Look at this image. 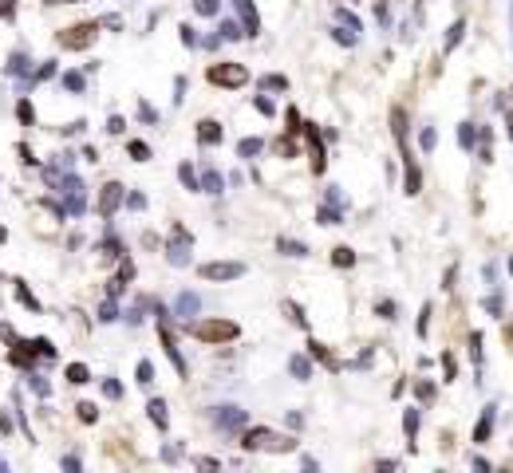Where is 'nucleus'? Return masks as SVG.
<instances>
[{"mask_svg": "<svg viewBox=\"0 0 513 473\" xmlns=\"http://www.w3.org/2000/svg\"><path fill=\"white\" fill-rule=\"evenodd\" d=\"M194 335H198L201 343L237 339V323H229V320H201V323H194Z\"/></svg>", "mask_w": 513, "mask_h": 473, "instance_id": "f03ea898", "label": "nucleus"}, {"mask_svg": "<svg viewBox=\"0 0 513 473\" xmlns=\"http://www.w3.org/2000/svg\"><path fill=\"white\" fill-rule=\"evenodd\" d=\"M201 142H222V127H217V122H213V119H205V122H201Z\"/></svg>", "mask_w": 513, "mask_h": 473, "instance_id": "39448f33", "label": "nucleus"}, {"mask_svg": "<svg viewBox=\"0 0 513 473\" xmlns=\"http://www.w3.org/2000/svg\"><path fill=\"white\" fill-rule=\"evenodd\" d=\"M245 79H249V71L241 63H213L210 67V83H217V87H245Z\"/></svg>", "mask_w": 513, "mask_h": 473, "instance_id": "7ed1b4c3", "label": "nucleus"}, {"mask_svg": "<svg viewBox=\"0 0 513 473\" xmlns=\"http://www.w3.org/2000/svg\"><path fill=\"white\" fill-rule=\"evenodd\" d=\"M308 347H312V355H316V359H324L328 367H336V359H332L328 351H324V343H308Z\"/></svg>", "mask_w": 513, "mask_h": 473, "instance_id": "6e6552de", "label": "nucleus"}, {"mask_svg": "<svg viewBox=\"0 0 513 473\" xmlns=\"http://www.w3.org/2000/svg\"><path fill=\"white\" fill-rule=\"evenodd\" d=\"M151 418H154V422H166V414H162V403H151Z\"/></svg>", "mask_w": 513, "mask_h": 473, "instance_id": "f8f14e48", "label": "nucleus"}, {"mask_svg": "<svg viewBox=\"0 0 513 473\" xmlns=\"http://www.w3.org/2000/svg\"><path fill=\"white\" fill-rule=\"evenodd\" d=\"M95 36H99V24L87 20V24H71V28H63L56 40H60V48H68V51H83V48L95 44Z\"/></svg>", "mask_w": 513, "mask_h": 473, "instance_id": "f257e3e1", "label": "nucleus"}, {"mask_svg": "<svg viewBox=\"0 0 513 473\" xmlns=\"http://www.w3.org/2000/svg\"><path fill=\"white\" fill-rule=\"evenodd\" d=\"M332 261H336V264H352L355 257H352V249H336V257H332Z\"/></svg>", "mask_w": 513, "mask_h": 473, "instance_id": "9d476101", "label": "nucleus"}, {"mask_svg": "<svg viewBox=\"0 0 513 473\" xmlns=\"http://www.w3.org/2000/svg\"><path fill=\"white\" fill-rule=\"evenodd\" d=\"M12 12H16V4L12 0H0V16H12Z\"/></svg>", "mask_w": 513, "mask_h": 473, "instance_id": "ddd939ff", "label": "nucleus"}, {"mask_svg": "<svg viewBox=\"0 0 513 473\" xmlns=\"http://www.w3.org/2000/svg\"><path fill=\"white\" fill-rule=\"evenodd\" d=\"M131 150H134V158H139V162H146V154H151L146 146H142V142H131Z\"/></svg>", "mask_w": 513, "mask_h": 473, "instance_id": "9b49d317", "label": "nucleus"}, {"mask_svg": "<svg viewBox=\"0 0 513 473\" xmlns=\"http://www.w3.org/2000/svg\"><path fill=\"white\" fill-rule=\"evenodd\" d=\"M0 241H4V225H0Z\"/></svg>", "mask_w": 513, "mask_h": 473, "instance_id": "4468645a", "label": "nucleus"}, {"mask_svg": "<svg viewBox=\"0 0 513 473\" xmlns=\"http://www.w3.org/2000/svg\"><path fill=\"white\" fill-rule=\"evenodd\" d=\"M16 115H20L24 127H32V122H36V111H32V103H20V107H16Z\"/></svg>", "mask_w": 513, "mask_h": 473, "instance_id": "423d86ee", "label": "nucleus"}, {"mask_svg": "<svg viewBox=\"0 0 513 473\" xmlns=\"http://www.w3.org/2000/svg\"><path fill=\"white\" fill-rule=\"evenodd\" d=\"M80 418H83V422H95V418H99V410H95L91 403H83L80 406Z\"/></svg>", "mask_w": 513, "mask_h": 473, "instance_id": "1a4fd4ad", "label": "nucleus"}, {"mask_svg": "<svg viewBox=\"0 0 513 473\" xmlns=\"http://www.w3.org/2000/svg\"><path fill=\"white\" fill-rule=\"evenodd\" d=\"M241 264H205V268H201V276H205V280H229V276H241Z\"/></svg>", "mask_w": 513, "mask_h": 473, "instance_id": "20e7f679", "label": "nucleus"}, {"mask_svg": "<svg viewBox=\"0 0 513 473\" xmlns=\"http://www.w3.org/2000/svg\"><path fill=\"white\" fill-rule=\"evenodd\" d=\"M68 379H71V383H87V367H80V363L68 367Z\"/></svg>", "mask_w": 513, "mask_h": 473, "instance_id": "0eeeda50", "label": "nucleus"}]
</instances>
